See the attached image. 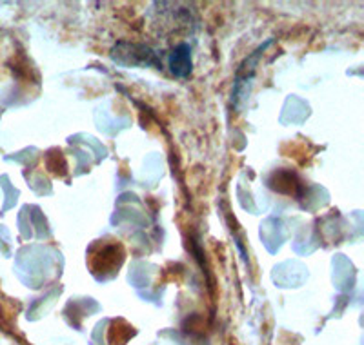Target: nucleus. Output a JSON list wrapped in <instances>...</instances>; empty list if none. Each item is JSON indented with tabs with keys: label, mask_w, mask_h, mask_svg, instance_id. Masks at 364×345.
I'll return each mask as SVG.
<instances>
[{
	"label": "nucleus",
	"mask_w": 364,
	"mask_h": 345,
	"mask_svg": "<svg viewBox=\"0 0 364 345\" xmlns=\"http://www.w3.org/2000/svg\"><path fill=\"white\" fill-rule=\"evenodd\" d=\"M171 73L178 78H186L191 73V48L188 44H178L170 55Z\"/></svg>",
	"instance_id": "nucleus-1"
}]
</instances>
